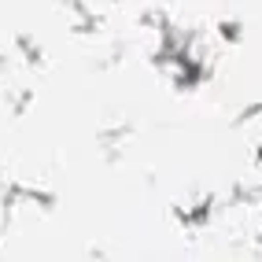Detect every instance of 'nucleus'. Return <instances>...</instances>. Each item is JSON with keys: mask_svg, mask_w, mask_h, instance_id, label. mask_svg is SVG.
Returning a JSON list of instances; mask_svg holds the SVG:
<instances>
[]
</instances>
